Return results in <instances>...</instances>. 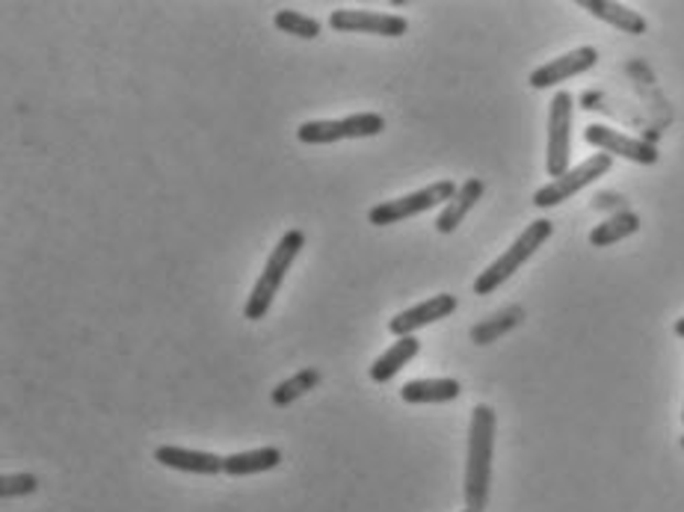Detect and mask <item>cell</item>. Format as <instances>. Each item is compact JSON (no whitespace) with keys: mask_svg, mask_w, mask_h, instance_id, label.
<instances>
[{"mask_svg":"<svg viewBox=\"0 0 684 512\" xmlns=\"http://www.w3.org/2000/svg\"><path fill=\"white\" fill-rule=\"evenodd\" d=\"M495 454V412L492 406H475L468 427V462H466V510L484 512L489 506Z\"/></svg>","mask_w":684,"mask_h":512,"instance_id":"cell-1","label":"cell"},{"mask_svg":"<svg viewBox=\"0 0 684 512\" xmlns=\"http://www.w3.org/2000/svg\"><path fill=\"white\" fill-rule=\"evenodd\" d=\"M303 247L305 235L300 228H291V231L282 235L276 249H273L270 258H267V264L264 270H261V275H258L256 287L249 291L247 308H243L247 320H264L267 312H270V305H273V296H276V291L282 287V282H285L287 270L294 266L296 255H300V249Z\"/></svg>","mask_w":684,"mask_h":512,"instance_id":"cell-2","label":"cell"},{"mask_svg":"<svg viewBox=\"0 0 684 512\" xmlns=\"http://www.w3.org/2000/svg\"><path fill=\"white\" fill-rule=\"evenodd\" d=\"M552 235H554L552 219H533L531 226L524 228L522 235L515 238L513 247L507 249L501 258H495L492 264L486 266L484 273L477 275L475 294L477 296H489L492 291H498V287L504 285L507 279H510V275L522 270L524 261H531V258L536 255V249H540L545 240L552 238Z\"/></svg>","mask_w":684,"mask_h":512,"instance_id":"cell-3","label":"cell"},{"mask_svg":"<svg viewBox=\"0 0 684 512\" xmlns=\"http://www.w3.org/2000/svg\"><path fill=\"white\" fill-rule=\"evenodd\" d=\"M456 187L450 178H442L436 184H430L424 190L419 193H409V196H400V199H389V201H380L377 208L368 210V219H371V226H398L403 219H412L424 214V210H433L436 205L442 201H450L456 196Z\"/></svg>","mask_w":684,"mask_h":512,"instance_id":"cell-4","label":"cell"},{"mask_svg":"<svg viewBox=\"0 0 684 512\" xmlns=\"http://www.w3.org/2000/svg\"><path fill=\"white\" fill-rule=\"evenodd\" d=\"M382 131H386V119L380 113H352L347 119L303 122L296 128V140L305 145H329L338 140H365Z\"/></svg>","mask_w":684,"mask_h":512,"instance_id":"cell-5","label":"cell"},{"mask_svg":"<svg viewBox=\"0 0 684 512\" xmlns=\"http://www.w3.org/2000/svg\"><path fill=\"white\" fill-rule=\"evenodd\" d=\"M572 113H575L572 92H566V89L554 92L552 105H549V152H545V170L552 178H561L569 172Z\"/></svg>","mask_w":684,"mask_h":512,"instance_id":"cell-6","label":"cell"},{"mask_svg":"<svg viewBox=\"0 0 684 512\" xmlns=\"http://www.w3.org/2000/svg\"><path fill=\"white\" fill-rule=\"evenodd\" d=\"M610 166H614V157L610 154H593V157H587V161L580 163V166H575V170H569L566 175H561V178H554L552 184H545V187H540V190L533 193V205L536 208H557V205H563V201H569L572 196H578L584 187H589L593 181H599L601 175H608Z\"/></svg>","mask_w":684,"mask_h":512,"instance_id":"cell-7","label":"cell"},{"mask_svg":"<svg viewBox=\"0 0 684 512\" xmlns=\"http://www.w3.org/2000/svg\"><path fill=\"white\" fill-rule=\"evenodd\" d=\"M584 140L589 145H596L599 152L617 154V157H626L631 163H643V166H652L658 163V149L649 140H637V137H626L622 131H614L608 124H587L584 128Z\"/></svg>","mask_w":684,"mask_h":512,"instance_id":"cell-8","label":"cell"},{"mask_svg":"<svg viewBox=\"0 0 684 512\" xmlns=\"http://www.w3.org/2000/svg\"><path fill=\"white\" fill-rule=\"evenodd\" d=\"M329 28L338 33H371V36H406L409 21L394 12L373 10H335L329 15Z\"/></svg>","mask_w":684,"mask_h":512,"instance_id":"cell-9","label":"cell"},{"mask_svg":"<svg viewBox=\"0 0 684 512\" xmlns=\"http://www.w3.org/2000/svg\"><path fill=\"white\" fill-rule=\"evenodd\" d=\"M596 63H599V51L593 48V45H584V48H575L569 51V54H563V57L552 59V63H545V66L533 68L528 84H531L533 89H552V86L566 84L572 77L584 75V72H589Z\"/></svg>","mask_w":684,"mask_h":512,"instance_id":"cell-10","label":"cell"},{"mask_svg":"<svg viewBox=\"0 0 684 512\" xmlns=\"http://www.w3.org/2000/svg\"><path fill=\"white\" fill-rule=\"evenodd\" d=\"M456 312V296L454 294H438L427 303H419L406 308V312L394 314L389 320V333L398 335V338H406V335H415V329H424L430 323L445 320Z\"/></svg>","mask_w":684,"mask_h":512,"instance_id":"cell-11","label":"cell"},{"mask_svg":"<svg viewBox=\"0 0 684 512\" xmlns=\"http://www.w3.org/2000/svg\"><path fill=\"white\" fill-rule=\"evenodd\" d=\"M154 459L166 468L175 471H187V475H219L222 471V459L217 454H205V450H187V447L161 445L154 450Z\"/></svg>","mask_w":684,"mask_h":512,"instance_id":"cell-12","label":"cell"},{"mask_svg":"<svg viewBox=\"0 0 684 512\" xmlns=\"http://www.w3.org/2000/svg\"><path fill=\"white\" fill-rule=\"evenodd\" d=\"M580 10H587L589 15L608 21L610 28L622 30L628 36H643L649 30V21L640 15V12L628 10L622 3H614V0H578Z\"/></svg>","mask_w":684,"mask_h":512,"instance_id":"cell-13","label":"cell"},{"mask_svg":"<svg viewBox=\"0 0 684 512\" xmlns=\"http://www.w3.org/2000/svg\"><path fill=\"white\" fill-rule=\"evenodd\" d=\"M484 181L480 178H468L459 190H456V196L445 205V210L438 214L436 217V231L438 235H450V231H456L459 228V222L468 217V210L475 208L477 201L484 199Z\"/></svg>","mask_w":684,"mask_h":512,"instance_id":"cell-14","label":"cell"},{"mask_svg":"<svg viewBox=\"0 0 684 512\" xmlns=\"http://www.w3.org/2000/svg\"><path fill=\"white\" fill-rule=\"evenodd\" d=\"M463 394V385L459 380H450V377H442V380H412L400 389V397L412 403V406H421V403H450Z\"/></svg>","mask_w":684,"mask_h":512,"instance_id":"cell-15","label":"cell"},{"mask_svg":"<svg viewBox=\"0 0 684 512\" xmlns=\"http://www.w3.org/2000/svg\"><path fill=\"white\" fill-rule=\"evenodd\" d=\"M421 352V341L415 335H406V338H398L391 344L389 350L382 352L380 359L371 364V380L373 382H389L391 377H398L400 370L406 368L409 361L415 359Z\"/></svg>","mask_w":684,"mask_h":512,"instance_id":"cell-16","label":"cell"},{"mask_svg":"<svg viewBox=\"0 0 684 512\" xmlns=\"http://www.w3.org/2000/svg\"><path fill=\"white\" fill-rule=\"evenodd\" d=\"M282 462L279 447H258V450H243V454H231L222 459V475L228 477H249L273 471Z\"/></svg>","mask_w":684,"mask_h":512,"instance_id":"cell-17","label":"cell"},{"mask_svg":"<svg viewBox=\"0 0 684 512\" xmlns=\"http://www.w3.org/2000/svg\"><path fill=\"white\" fill-rule=\"evenodd\" d=\"M637 231H640V217H637L634 210H619V214H614V217L605 219L601 226L589 231V243L599 249L614 247V243L631 238Z\"/></svg>","mask_w":684,"mask_h":512,"instance_id":"cell-18","label":"cell"},{"mask_svg":"<svg viewBox=\"0 0 684 512\" xmlns=\"http://www.w3.org/2000/svg\"><path fill=\"white\" fill-rule=\"evenodd\" d=\"M522 320H524L522 305H510V308L498 312L495 317H489V320L477 323L475 329H471V341H475L477 347H486V344L498 341L501 335H507L510 329H515V326H519Z\"/></svg>","mask_w":684,"mask_h":512,"instance_id":"cell-19","label":"cell"},{"mask_svg":"<svg viewBox=\"0 0 684 512\" xmlns=\"http://www.w3.org/2000/svg\"><path fill=\"white\" fill-rule=\"evenodd\" d=\"M317 385H321V370L303 368L300 373H294L291 380L279 382L276 389L270 391V403H273V406H291L296 397H303V394L314 391Z\"/></svg>","mask_w":684,"mask_h":512,"instance_id":"cell-20","label":"cell"},{"mask_svg":"<svg viewBox=\"0 0 684 512\" xmlns=\"http://www.w3.org/2000/svg\"><path fill=\"white\" fill-rule=\"evenodd\" d=\"M282 33L287 36H296V39H317L321 36V21L312 19V15H305V12H296V10H279L276 19H273Z\"/></svg>","mask_w":684,"mask_h":512,"instance_id":"cell-21","label":"cell"},{"mask_svg":"<svg viewBox=\"0 0 684 512\" xmlns=\"http://www.w3.org/2000/svg\"><path fill=\"white\" fill-rule=\"evenodd\" d=\"M36 489H39V480L33 475L0 477V494H3V498H21V494H33Z\"/></svg>","mask_w":684,"mask_h":512,"instance_id":"cell-22","label":"cell"},{"mask_svg":"<svg viewBox=\"0 0 684 512\" xmlns=\"http://www.w3.org/2000/svg\"><path fill=\"white\" fill-rule=\"evenodd\" d=\"M673 333L678 335V338H684V317L682 320H675V326H673Z\"/></svg>","mask_w":684,"mask_h":512,"instance_id":"cell-23","label":"cell"},{"mask_svg":"<svg viewBox=\"0 0 684 512\" xmlns=\"http://www.w3.org/2000/svg\"><path fill=\"white\" fill-rule=\"evenodd\" d=\"M682 447H684V436H682Z\"/></svg>","mask_w":684,"mask_h":512,"instance_id":"cell-24","label":"cell"},{"mask_svg":"<svg viewBox=\"0 0 684 512\" xmlns=\"http://www.w3.org/2000/svg\"><path fill=\"white\" fill-rule=\"evenodd\" d=\"M463 512H471V510H463Z\"/></svg>","mask_w":684,"mask_h":512,"instance_id":"cell-25","label":"cell"},{"mask_svg":"<svg viewBox=\"0 0 684 512\" xmlns=\"http://www.w3.org/2000/svg\"><path fill=\"white\" fill-rule=\"evenodd\" d=\"M682 421H684V415H682Z\"/></svg>","mask_w":684,"mask_h":512,"instance_id":"cell-26","label":"cell"}]
</instances>
